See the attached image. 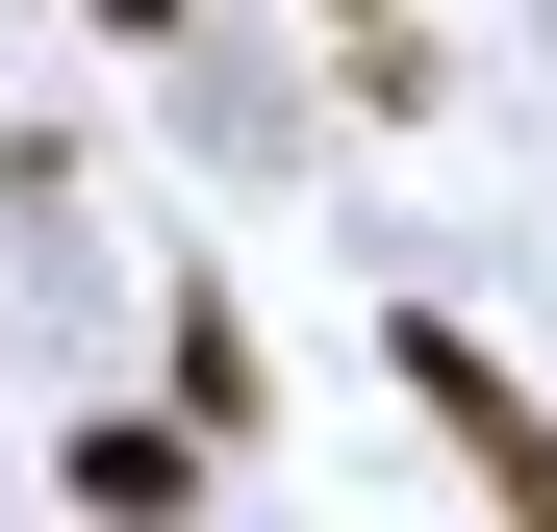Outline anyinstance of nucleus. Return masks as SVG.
Returning a JSON list of instances; mask_svg holds the SVG:
<instances>
[{"mask_svg": "<svg viewBox=\"0 0 557 532\" xmlns=\"http://www.w3.org/2000/svg\"><path fill=\"white\" fill-rule=\"evenodd\" d=\"M381 381L431 406V457L482 482V507H532V532H557V406H532V381H507V355L456 330V305H406V330H381Z\"/></svg>", "mask_w": 557, "mask_h": 532, "instance_id": "nucleus-1", "label": "nucleus"}, {"mask_svg": "<svg viewBox=\"0 0 557 532\" xmlns=\"http://www.w3.org/2000/svg\"><path fill=\"white\" fill-rule=\"evenodd\" d=\"M203 457H228V431H203V406H152V431H76L51 482H76V507H177V482H203Z\"/></svg>", "mask_w": 557, "mask_h": 532, "instance_id": "nucleus-2", "label": "nucleus"}, {"mask_svg": "<svg viewBox=\"0 0 557 532\" xmlns=\"http://www.w3.org/2000/svg\"><path fill=\"white\" fill-rule=\"evenodd\" d=\"M177 406H203V431H228V457H253V406H278V355H253V305H228V280H203V305H177Z\"/></svg>", "mask_w": 557, "mask_h": 532, "instance_id": "nucleus-3", "label": "nucleus"}, {"mask_svg": "<svg viewBox=\"0 0 557 532\" xmlns=\"http://www.w3.org/2000/svg\"><path fill=\"white\" fill-rule=\"evenodd\" d=\"M330 26H381V0H330Z\"/></svg>", "mask_w": 557, "mask_h": 532, "instance_id": "nucleus-4", "label": "nucleus"}]
</instances>
